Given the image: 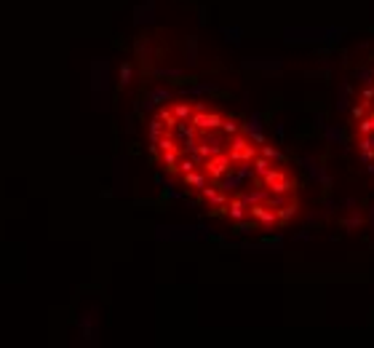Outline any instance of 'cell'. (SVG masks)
I'll use <instances>...</instances> for the list:
<instances>
[{
    "instance_id": "obj_1",
    "label": "cell",
    "mask_w": 374,
    "mask_h": 348,
    "mask_svg": "<svg viewBox=\"0 0 374 348\" xmlns=\"http://www.w3.org/2000/svg\"><path fill=\"white\" fill-rule=\"evenodd\" d=\"M227 155H230L233 163H251V161L259 155V150H257V145H254V142L244 134V131H238V134L230 137V153H227Z\"/></svg>"
},
{
    "instance_id": "obj_2",
    "label": "cell",
    "mask_w": 374,
    "mask_h": 348,
    "mask_svg": "<svg viewBox=\"0 0 374 348\" xmlns=\"http://www.w3.org/2000/svg\"><path fill=\"white\" fill-rule=\"evenodd\" d=\"M262 182H265V188L270 190V193H294L297 190V182L289 177L284 169H270L265 177H259Z\"/></svg>"
},
{
    "instance_id": "obj_3",
    "label": "cell",
    "mask_w": 374,
    "mask_h": 348,
    "mask_svg": "<svg viewBox=\"0 0 374 348\" xmlns=\"http://www.w3.org/2000/svg\"><path fill=\"white\" fill-rule=\"evenodd\" d=\"M203 172L208 174V180H216V182H219L227 172H233V161H230V155H225V153H214V155H208V158L203 161Z\"/></svg>"
},
{
    "instance_id": "obj_4",
    "label": "cell",
    "mask_w": 374,
    "mask_h": 348,
    "mask_svg": "<svg viewBox=\"0 0 374 348\" xmlns=\"http://www.w3.org/2000/svg\"><path fill=\"white\" fill-rule=\"evenodd\" d=\"M222 121H225V118L216 115V113H211V110H203V113H193V115H190V123H193V126L198 129L201 134L222 129Z\"/></svg>"
},
{
    "instance_id": "obj_5",
    "label": "cell",
    "mask_w": 374,
    "mask_h": 348,
    "mask_svg": "<svg viewBox=\"0 0 374 348\" xmlns=\"http://www.w3.org/2000/svg\"><path fill=\"white\" fill-rule=\"evenodd\" d=\"M249 217L257 220L259 225H265V228L278 225V212H275L273 206H267V201L265 203H251V206H249Z\"/></svg>"
},
{
    "instance_id": "obj_6",
    "label": "cell",
    "mask_w": 374,
    "mask_h": 348,
    "mask_svg": "<svg viewBox=\"0 0 374 348\" xmlns=\"http://www.w3.org/2000/svg\"><path fill=\"white\" fill-rule=\"evenodd\" d=\"M227 217H230L233 222L249 217V206H246V201L241 199V196H238V199H233V201H227Z\"/></svg>"
},
{
    "instance_id": "obj_7",
    "label": "cell",
    "mask_w": 374,
    "mask_h": 348,
    "mask_svg": "<svg viewBox=\"0 0 374 348\" xmlns=\"http://www.w3.org/2000/svg\"><path fill=\"white\" fill-rule=\"evenodd\" d=\"M201 196L206 199L211 206H227V193L225 190H216V188H211V185H206V188H201Z\"/></svg>"
},
{
    "instance_id": "obj_8",
    "label": "cell",
    "mask_w": 374,
    "mask_h": 348,
    "mask_svg": "<svg viewBox=\"0 0 374 348\" xmlns=\"http://www.w3.org/2000/svg\"><path fill=\"white\" fill-rule=\"evenodd\" d=\"M185 185L195 188V190L206 188V185H208V174L203 172L201 166H198V169H193V172H187V174H185Z\"/></svg>"
},
{
    "instance_id": "obj_9",
    "label": "cell",
    "mask_w": 374,
    "mask_h": 348,
    "mask_svg": "<svg viewBox=\"0 0 374 348\" xmlns=\"http://www.w3.org/2000/svg\"><path fill=\"white\" fill-rule=\"evenodd\" d=\"M171 113H174L176 121H190V115H193V104L190 102H174Z\"/></svg>"
},
{
    "instance_id": "obj_10",
    "label": "cell",
    "mask_w": 374,
    "mask_h": 348,
    "mask_svg": "<svg viewBox=\"0 0 374 348\" xmlns=\"http://www.w3.org/2000/svg\"><path fill=\"white\" fill-rule=\"evenodd\" d=\"M179 158H182V148L179 150H166V153H163V166H166L168 172H176V169H179Z\"/></svg>"
},
{
    "instance_id": "obj_11",
    "label": "cell",
    "mask_w": 374,
    "mask_h": 348,
    "mask_svg": "<svg viewBox=\"0 0 374 348\" xmlns=\"http://www.w3.org/2000/svg\"><path fill=\"white\" fill-rule=\"evenodd\" d=\"M267 196H270V190L259 188V190H254V193H241V199L246 201V206H251V203H265Z\"/></svg>"
},
{
    "instance_id": "obj_12",
    "label": "cell",
    "mask_w": 374,
    "mask_h": 348,
    "mask_svg": "<svg viewBox=\"0 0 374 348\" xmlns=\"http://www.w3.org/2000/svg\"><path fill=\"white\" fill-rule=\"evenodd\" d=\"M251 169H254V174H257V177H265L273 169V161L265 158V155H257V158L251 161Z\"/></svg>"
},
{
    "instance_id": "obj_13",
    "label": "cell",
    "mask_w": 374,
    "mask_h": 348,
    "mask_svg": "<svg viewBox=\"0 0 374 348\" xmlns=\"http://www.w3.org/2000/svg\"><path fill=\"white\" fill-rule=\"evenodd\" d=\"M356 131H358V134H374V110H369V113L361 118Z\"/></svg>"
},
{
    "instance_id": "obj_14",
    "label": "cell",
    "mask_w": 374,
    "mask_h": 348,
    "mask_svg": "<svg viewBox=\"0 0 374 348\" xmlns=\"http://www.w3.org/2000/svg\"><path fill=\"white\" fill-rule=\"evenodd\" d=\"M259 155H265V158H270V161H275V163H284L286 161V155L284 153H278V150H275L273 145H259Z\"/></svg>"
},
{
    "instance_id": "obj_15",
    "label": "cell",
    "mask_w": 374,
    "mask_h": 348,
    "mask_svg": "<svg viewBox=\"0 0 374 348\" xmlns=\"http://www.w3.org/2000/svg\"><path fill=\"white\" fill-rule=\"evenodd\" d=\"M158 121L163 123V126H166L168 131H174V126H176V123H179V121H176V118H174V113H171V107H166V110H161V113H158Z\"/></svg>"
},
{
    "instance_id": "obj_16",
    "label": "cell",
    "mask_w": 374,
    "mask_h": 348,
    "mask_svg": "<svg viewBox=\"0 0 374 348\" xmlns=\"http://www.w3.org/2000/svg\"><path fill=\"white\" fill-rule=\"evenodd\" d=\"M294 214H297V203L289 201L286 206H281V209H278V222H289V220L294 217Z\"/></svg>"
},
{
    "instance_id": "obj_17",
    "label": "cell",
    "mask_w": 374,
    "mask_h": 348,
    "mask_svg": "<svg viewBox=\"0 0 374 348\" xmlns=\"http://www.w3.org/2000/svg\"><path fill=\"white\" fill-rule=\"evenodd\" d=\"M238 131H241V126L233 121V118H225V121H222V134L233 137V134H238Z\"/></svg>"
},
{
    "instance_id": "obj_18",
    "label": "cell",
    "mask_w": 374,
    "mask_h": 348,
    "mask_svg": "<svg viewBox=\"0 0 374 348\" xmlns=\"http://www.w3.org/2000/svg\"><path fill=\"white\" fill-rule=\"evenodd\" d=\"M366 113H369V104H364V102H361L358 107H353V110H350V115L356 118V121H361V118H364Z\"/></svg>"
},
{
    "instance_id": "obj_19",
    "label": "cell",
    "mask_w": 374,
    "mask_h": 348,
    "mask_svg": "<svg viewBox=\"0 0 374 348\" xmlns=\"http://www.w3.org/2000/svg\"><path fill=\"white\" fill-rule=\"evenodd\" d=\"M361 222H364V220H361V214H356L353 220H345L342 225L347 228V231H356V228H361Z\"/></svg>"
},
{
    "instance_id": "obj_20",
    "label": "cell",
    "mask_w": 374,
    "mask_h": 348,
    "mask_svg": "<svg viewBox=\"0 0 374 348\" xmlns=\"http://www.w3.org/2000/svg\"><path fill=\"white\" fill-rule=\"evenodd\" d=\"M366 169H369V174H374V163H372V166H366Z\"/></svg>"
}]
</instances>
